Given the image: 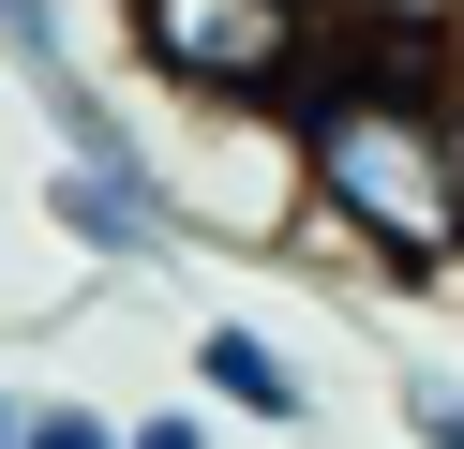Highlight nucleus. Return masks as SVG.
<instances>
[{"label": "nucleus", "instance_id": "1", "mask_svg": "<svg viewBox=\"0 0 464 449\" xmlns=\"http://www.w3.org/2000/svg\"><path fill=\"white\" fill-rule=\"evenodd\" d=\"M434 30H374L344 15L330 75L285 105L300 135V239L285 255H360L374 285H450L464 269V135L434 90Z\"/></svg>", "mask_w": 464, "mask_h": 449}, {"label": "nucleus", "instance_id": "2", "mask_svg": "<svg viewBox=\"0 0 464 449\" xmlns=\"http://www.w3.org/2000/svg\"><path fill=\"white\" fill-rule=\"evenodd\" d=\"M344 45V0H121V60L195 120H285Z\"/></svg>", "mask_w": 464, "mask_h": 449}, {"label": "nucleus", "instance_id": "3", "mask_svg": "<svg viewBox=\"0 0 464 449\" xmlns=\"http://www.w3.org/2000/svg\"><path fill=\"white\" fill-rule=\"evenodd\" d=\"M31 210L75 239V269H121V285H150V269L195 239V225H180V180H165V165H75V150H61V165L31 180Z\"/></svg>", "mask_w": 464, "mask_h": 449}, {"label": "nucleus", "instance_id": "4", "mask_svg": "<svg viewBox=\"0 0 464 449\" xmlns=\"http://www.w3.org/2000/svg\"><path fill=\"white\" fill-rule=\"evenodd\" d=\"M195 389H210L225 419H255V434H314V375L255 315H195Z\"/></svg>", "mask_w": 464, "mask_h": 449}, {"label": "nucleus", "instance_id": "5", "mask_svg": "<svg viewBox=\"0 0 464 449\" xmlns=\"http://www.w3.org/2000/svg\"><path fill=\"white\" fill-rule=\"evenodd\" d=\"M15 449H121V419L75 405V389H31V405H15Z\"/></svg>", "mask_w": 464, "mask_h": 449}, {"label": "nucleus", "instance_id": "6", "mask_svg": "<svg viewBox=\"0 0 464 449\" xmlns=\"http://www.w3.org/2000/svg\"><path fill=\"white\" fill-rule=\"evenodd\" d=\"M404 434H420V449H464V389L450 375H404Z\"/></svg>", "mask_w": 464, "mask_h": 449}, {"label": "nucleus", "instance_id": "7", "mask_svg": "<svg viewBox=\"0 0 464 449\" xmlns=\"http://www.w3.org/2000/svg\"><path fill=\"white\" fill-rule=\"evenodd\" d=\"M121 449H210V405H135Z\"/></svg>", "mask_w": 464, "mask_h": 449}, {"label": "nucleus", "instance_id": "8", "mask_svg": "<svg viewBox=\"0 0 464 449\" xmlns=\"http://www.w3.org/2000/svg\"><path fill=\"white\" fill-rule=\"evenodd\" d=\"M434 90H450V135H464V45H450V60H434Z\"/></svg>", "mask_w": 464, "mask_h": 449}, {"label": "nucleus", "instance_id": "9", "mask_svg": "<svg viewBox=\"0 0 464 449\" xmlns=\"http://www.w3.org/2000/svg\"><path fill=\"white\" fill-rule=\"evenodd\" d=\"M0 449H15V389H0Z\"/></svg>", "mask_w": 464, "mask_h": 449}, {"label": "nucleus", "instance_id": "10", "mask_svg": "<svg viewBox=\"0 0 464 449\" xmlns=\"http://www.w3.org/2000/svg\"><path fill=\"white\" fill-rule=\"evenodd\" d=\"M450 45H464V0H450Z\"/></svg>", "mask_w": 464, "mask_h": 449}]
</instances>
